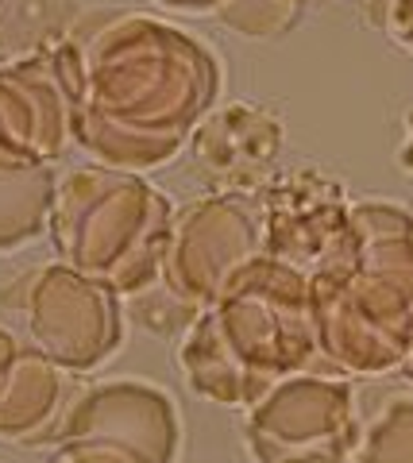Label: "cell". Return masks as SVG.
I'll list each match as a JSON object with an SVG mask.
<instances>
[{
  "instance_id": "1",
  "label": "cell",
  "mask_w": 413,
  "mask_h": 463,
  "mask_svg": "<svg viewBox=\"0 0 413 463\" xmlns=\"http://www.w3.org/2000/svg\"><path fill=\"white\" fill-rule=\"evenodd\" d=\"M59 201L97 216L105 228L166 224L170 216L163 194H151L136 178H120V174H101V170L97 174L85 170L78 178H70ZM54 236H62L59 251H66V259L78 270L124 289V294H139V286L147 279H159L163 243L170 240V236H147V232H124V248H120L117 232H97L93 236V221H78V216H54Z\"/></svg>"
},
{
  "instance_id": "2",
  "label": "cell",
  "mask_w": 413,
  "mask_h": 463,
  "mask_svg": "<svg viewBox=\"0 0 413 463\" xmlns=\"http://www.w3.org/2000/svg\"><path fill=\"white\" fill-rule=\"evenodd\" d=\"M27 321L54 364L93 367L117 344V313L105 286L66 270H39L27 279Z\"/></svg>"
},
{
  "instance_id": "3",
  "label": "cell",
  "mask_w": 413,
  "mask_h": 463,
  "mask_svg": "<svg viewBox=\"0 0 413 463\" xmlns=\"http://www.w3.org/2000/svg\"><path fill=\"white\" fill-rule=\"evenodd\" d=\"M70 0H0V58H35L59 47Z\"/></svg>"
}]
</instances>
